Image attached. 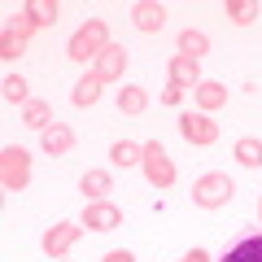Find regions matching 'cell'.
I'll return each instance as SVG.
<instances>
[{
  "instance_id": "obj_1",
  "label": "cell",
  "mask_w": 262,
  "mask_h": 262,
  "mask_svg": "<svg viewBox=\"0 0 262 262\" xmlns=\"http://www.w3.org/2000/svg\"><path fill=\"white\" fill-rule=\"evenodd\" d=\"M105 39H110L105 22H101V18H92L88 27H79V31H75V39H70V57H75V61H88V57H101L105 48H110Z\"/></svg>"
},
{
  "instance_id": "obj_2",
  "label": "cell",
  "mask_w": 262,
  "mask_h": 262,
  "mask_svg": "<svg viewBox=\"0 0 262 262\" xmlns=\"http://www.w3.org/2000/svg\"><path fill=\"white\" fill-rule=\"evenodd\" d=\"M232 192H236V184L227 175H201L196 188H192V201H196V206H206V210H219V206L232 201Z\"/></svg>"
},
{
  "instance_id": "obj_3",
  "label": "cell",
  "mask_w": 262,
  "mask_h": 262,
  "mask_svg": "<svg viewBox=\"0 0 262 262\" xmlns=\"http://www.w3.org/2000/svg\"><path fill=\"white\" fill-rule=\"evenodd\" d=\"M140 166H144V175H149V184H153V188H170V184H175V166H170V153L162 149L158 140L144 144Z\"/></svg>"
},
{
  "instance_id": "obj_4",
  "label": "cell",
  "mask_w": 262,
  "mask_h": 262,
  "mask_svg": "<svg viewBox=\"0 0 262 262\" xmlns=\"http://www.w3.org/2000/svg\"><path fill=\"white\" fill-rule=\"evenodd\" d=\"M179 131H184L188 144H214L219 140V127L210 122V114H184L179 118Z\"/></svg>"
},
{
  "instance_id": "obj_5",
  "label": "cell",
  "mask_w": 262,
  "mask_h": 262,
  "mask_svg": "<svg viewBox=\"0 0 262 262\" xmlns=\"http://www.w3.org/2000/svg\"><path fill=\"white\" fill-rule=\"evenodd\" d=\"M118 223H122V210L118 206H110V201H88L83 227H92V232H114Z\"/></svg>"
},
{
  "instance_id": "obj_6",
  "label": "cell",
  "mask_w": 262,
  "mask_h": 262,
  "mask_svg": "<svg viewBox=\"0 0 262 262\" xmlns=\"http://www.w3.org/2000/svg\"><path fill=\"white\" fill-rule=\"evenodd\" d=\"M39 144H44V153L61 158V153H70V144H75V131L66 127V122H53L48 131H39Z\"/></svg>"
},
{
  "instance_id": "obj_7",
  "label": "cell",
  "mask_w": 262,
  "mask_h": 262,
  "mask_svg": "<svg viewBox=\"0 0 262 262\" xmlns=\"http://www.w3.org/2000/svg\"><path fill=\"white\" fill-rule=\"evenodd\" d=\"M131 22H136L140 31H162V27H166V9L153 5V0H140V5L131 9Z\"/></svg>"
},
{
  "instance_id": "obj_8",
  "label": "cell",
  "mask_w": 262,
  "mask_h": 262,
  "mask_svg": "<svg viewBox=\"0 0 262 262\" xmlns=\"http://www.w3.org/2000/svg\"><path fill=\"white\" fill-rule=\"evenodd\" d=\"M27 149H5V184L9 188H22L27 184Z\"/></svg>"
},
{
  "instance_id": "obj_9",
  "label": "cell",
  "mask_w": 262,
  "mask_h": 262,
  "mask_svg": "<svg viewBox=\"0 0 262 262\" xmlns=\"http://www.w3.org/2000/svg\"><path fill=\"white\" fill-rule=\"evenodd\" d=\"M122 70H127V48H105L101 57H96V75H101V83L105 79H114V75H122Z\"/></svg>"
},
{
  "instance_id": "obj_10",
  "label": "cell",
  "mask_w": 262,
  "mask_h": 262,
  "mask_svg": "<svg viewBox=\"0 0 262 262\" xmlns=\"http://www.w3.org/2000/svg\"><path fill=\"white\" fill-rule=\"evenodd\" d=\"M170 83L175 88H196L201 83V70H196L192 57H170Z\"/></svg>"
},
{
  "instance_id": "obj_11",
  "label": "cell",
  "mask_w": 262,
  "mask_h": 262,
  "mask_svg": "<svg viewBox=\"0 0 262 262\" xmlns=\"http://www.w3.org/2000/svg\"><path fill=\"white\" fill-rule=\"evenodd\" d=\"M210 53V35L206 31H179V57H192V61H201V57Z\"/></svg>"
},
{
  "instance_id": "obj_12",
  "label": "cell",
  "mask_w": 262,
  "mask_h": 262,
  "mask_svg": "<svg viewBox=\"0 0 262 262\" xmlns=\"http://www.w3.org/2000/svg\"><path fill=\"white\" fill-rule=\"evenodd\" d=\"M223 262H262V236H245L241 245L223 253Z\"/></svg>"
},
{
  "instance_id": "obj_13",
  "label": "cell",
  "mask_w": 262,
  "mask_h": 262,
  "mask_svg": "<svg viewBox=\"0 0 262 262\" xmlns=\"http://www.w3.org/2000/svg\"><path fill=\"white\" fill-rule=\"evenodd\" d=\"M22 13H27L31 27H48V22H57V0H27Z\"/></svg>"
},
{
  "instance_id": "obj_14",
  "label": "cell",
  "mask_w": 262,
  "mask_h": 262,
  "mask_svg": "<svg viewBox=\"0 0 262 262\" xmlns=\"http://www.w3.org/2000/svg\"><path fill=\"white\" fill-rule=\"evenodd\" d=\"M22 122H27V127H35V131H48L57 118H53V110H48L44 101H27V105H22Z\"/></svg>"
},
{
  "instance_id": "obj_15",
  "label": "cell",
  "mask_w": 262,
  "mask_h": 262,
  "mask_svg": "<svg viewBox=\"0 0 262 262\" xmlns=\"http://www.w3.org/2000/svg\"><path fill=\"white\" fill-rule=\"evenodd\" d=\"M79 188H83L92 201H105V192L114 188V179L105 175V170H83V179H79Z\"/></svg>"
},
{
  "instance_id": "obj_16",
  "label": "cell",
  "mask_w": 262,
  "mask_h": 262,
  "mask_svg": "<svg viewBox=\"0 0 262 262\" xmlns=\"http://www.w3.org/2000/svg\"><path fill=\"white\" fill-rule=\"evenodd\" d=\"M70 101H75V105H83V110H88V105H96V101H101V75L79 79V83H75V96H70Z\"/></svg>"
},
{
  "instance_id": "obj_17",
  "label": "cell",
  "mask_w": 262,
  "mask_h": 262,
  "mask_svg": "<svg viewBox=\"0 0 262 262\" xmlns=\"http://www.w3.org/2000/svg\"><path fill=\"white\" fill-rule=\"evenodd\" d=\"M236 162L249 170L262 166V140H253V136H245V140H236Z\"/></svg>"
},
{
  "instance_id": "obj_18",
  "label": "cell",
  "mask_w": 262,
  "mask_h": 262,
  "mask_svg": "<svg viewBox=\"0 0 262 262\" xmlns=\"http://www.w3.org/2000/svg\"><path fill=\"white\" fill-rule=\"evenodd\" d=\"M196 101H201V110H219V105L227 101V88H223V83H210V79H201V83H196Z\"/></svg>"
},
{
  "instance_id": "obj_19",
  "label": "cell",
  "mask_w": 262,
  "mask_h": 262,
  "mask_svg": "<svg viewBox=\"0 0 262 262\" xmlns=\"http://www.w3.org/2000/svg\"><path fill=\"white\" fill-rule=\"evenodd\" d=\"M118 110L122 114H144L149 110V92H144V88H122L118 92Z\"/></svg>"
},
{
  "instance_id": "obj_20",
  "label": "cell",
  "mask_w": 262,
  "mask_h": 262,
  "mask_svg": "<svg viewBox=\"0 0 262 262\" xmlns=\"http://www.w3.org/2000/svg\"><path fill=\"white\" fill-rule=\"evenodd\" d=\"M140 158H144V149H140V144H131V140H118V144L110 149V162H114V166H136Z\"/></svg>"
},
{
  "instance_id": "obj_21",
  "label": "cell",
  "mask_w": 262,
  "mask_h": 262,
  "mask_svg": "<svg viewBox=\"0 0 262 262\" xmlns=\"http://www.w3.org/2000/svg\"><path fill=\"white\" fill-rule=\"evenodd\" d=\"M223 9H227V18H232L236 27H249V22L258 18V5H253V0H227Z\"/></svg>"
},
{
  "instance_id": "obj_22",
  "label": "cell",
  "mask_w": 262,
  "mask_h": 262,
  "mask_svg": "<svg viewBox=\"0 0 262 262\" xmlns=\"http://www.w3.org/2000/svg\"><path fill=\"white\" fill-rule=\"evenodd\" d=\"M75 236H79V227H70V223H61V227H57V232H48V236H44V249H48V253H61L66 245L75 241Z\"/></svg>"
},
{
  "instance_id": "obj_23",
  "label": "cell",
  "mask_w": 262,
  "mask_h": 262,
  "mask_svg": "<svg viewBox=\"0 0 262 262\" xmlns=\"http://www.w3.org/2000/svg\"><path fill=\"white\" fill-rule=\"evenodd\" d=\"M5 101H13V105H27V79H22V75H9V79H5Z\"/></svg>"
},
{
  "instance_id": "obj_24",
  "label": "cell",
  "mask_w": 262,
  "mask_h": 262,
  "mask_svg": "<svg viewBox=\"0 0 262 262\" xmlns=\"http://www.w3.org/2000/svg\"><path fill=\"white\" fill-rule=\"evenodd\" d=\"M22 48H27V35H22V31H5V53L0 57H22Z\"/></svg>"
},
{
  "instance_id": "obj_25",
  "label": "cell",
  "mask_w": 262,
  "mask_h": 262,
  "mask_svg": "<svg viewBox=\"0 0 262 262\" xmlns=\"http://www.w3.org/2000/svg\"><path fill=\"white\" fill-rule=\"evenodd\" d=\"M179 96H184V88H175V83H170L166 92H162V101H166V105H179Z\"/></svg>"
},
{
  "instance_id": "obj_26",
  "label": "cell",
  "mask_w": 262,
  "mask_h": 262,
  "mask_svg": "<svg viewBox=\"0 0 262 262\" xmlns=\"http://www.w3.org/2000/svg\"><path fill=\"white\" fill-rule=\"evenodd\" d=\"M105 262H131V253H122V249H118V253H110Z\"/></svg>"
}]
</instances>
